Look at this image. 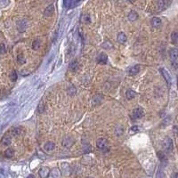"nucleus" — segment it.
Masks as SVG:
<instances>
[{
  "label": "nucleus",
  "instance_id": "nucleus-20",
  "mask_svg": "<svg viewBox=\"0 0 178 178\" xmlns=\"http://www.w3.org/2000/svg\"><path fill=\"white\" fill-rule=\"evenodd\" d=\"M171 41L173 44H177L178 43V32H173L171 34Z\"/></svg>",
  "mask_w": 178,
  "mask_h": 178
},
{
  "label": "nucleus",
  "instance_id": "nucleus-3",
  "mask_svg": "<svg viewBox=\"0 0 178 178\" xmlns=\"http://www.w3.org/2000/svg\"><path fill=\"white\" fill-rule=\"evenodd\" d=\"M173 147H174V145H173V141L171 140V138L166 137L163 141V148L167 151H171L173 150Z\"/></svg>",
  "mask_w": 178,
  "mask_h": 178
},
{
  "label": "nucleus",
  "instance_id": "nucleus-11",
  "mask_svg": "<svg viewBox=\"0 0 178 178\" xmlns=\"http://www.w3.org/2000/svg\"><path fill=\"white\" fill-rule=\"evenodd\" d=\"M126 36L124 32H119L118 34V37H117V40L119 44H125L126 42Z\"/></svg>",
  "mask_w": 178,
  "mask_h": 178
},
{
  "label": "nucleus",
  "instance_id": "nucleus-18",
  "mask_svg": "<svg viewBox=\"0 0 178 178\" xmlns=\"http://www.w3.org/2000/svg\"><path fill=\"white\" fill-rule=\"evenodd\" d=\"M22 128L19 127V126L13 127V129H12V134H13V135H14V136H17V135H22Z\"/></svg>",
  "mask_w": 178,
  "mask_h": 178
},
{
  "label": "nucleus",
  "instance_id": "nucleus-34",
  "mask_svg": "<svg viewBox=\"0 0 178 178\" xmlns=\"http://www.w3.org/2000/svg\"><path fill=\"white\" fill-rule=\"evenodd\" d=\"M172 178H178V173H174L172 175Z\"/></svg>",
  "mask_w": 178,
  "mask_h": 178
},
{
  "label": "nucleus",
  "instance_id": "nucleus-15",
  "mask_svg": "<svg viewBox=\"0 0 178 178\" xmlns=\"http://www.w3.org/2000/svg\"><path fill=\"white\" fill-rule=\"evenodd\" d=\"M135 96H136V93H135L134 90H132V89H128V90L126 92V97L127 98L128 100H132Z\"/></svg>",
  "mask_w": 178,
  "mask_h": 178
},
{
  "label": "nucleus",
  "instance_id": "nucleus-27",
  "mask_svg": "<svg viewBox=\"0 0 178 178\" xmlns=\"http://www.w3.org/2000/svg\"><path fill=\"white\" fill-rule=\"evenodd\" d=\"M76 88L74 87L73 86H70L69 88H68V93H69L70 95H75L76 93Z\"/></svg>",
  "mask_w": 178,
  "mask_h": 178
},
{
  "label": "nucleus",
  "instance_id": "nucleus-29",
  "mask_svg": "<svg viewBox=\"0 0 178 178\" xmlns=\"http://www.w3.org/2000/svg\"><path fill=\"white\" fill-rule=\"evenodd\" d=\"M9 4V0H0V6L1 7H6Z\"/></svg>",
  "mask_w": 178,
  "mask_h": 178
},
{
  "label": "nucleus",
  "instance_id": "nucleus-24",
  "mask_svg": "<svg viewBox=\"0 0 178 178\" xmlns=\"http://www.w3.org/2000/svg\"><path fill=\"white\" fill-rule=\"evenodd\" d=\"M17 62L20 63V64H23V63H25V62H26L24 55H23L22 53H20V55H18V56H17Z\"/></svg>",
  "mask_w": 178,
  "mask_h": 178
},
{
  "label": "nucleus",
  "instance_id": "nucleus-12",
  "mask_svg": "<svg viewBox=\"0 0 178 178\" xmlns=\"http://www.w3.org/2000/svg\"><path fill=\"white\" fill-rule=\"evenodd\" d=\"M55 142H47L44 145V149L46 150V151H53V150H55Z\"/></svg>",
  "mask_w": 178,
  "mask_h": 178
},
{
  "label": "nucleus",
  "instance_id": "nucleus-35",
  "mask_svg": "<svg viewBox=\"0 0 178 178\" xmlns=\"http://www.w3.org/2000/svg\"><path fill=\"white\" fill-rule=\"evenodd\" d=\"M27 178H35V176L33 175H28Z\"/></svg>",
  "mask_w": 178,
  "mask_h": 178
},
{
  "label": "nucleus",
  "instance_id": "nucleus-7",
  "mask_svg": "<svg viewBox=\"0 0 178 178\" xmlns=\"http://www.w3.org/2000/svg\"><path fill=\"white\" fill-rule=\"evenodd\" d=\"M53 12H55V6L53 4H50V6H48L47 7L44 9V15L46 16V17H50V16L53 15Z\"/></svg>",
  "mask_w": 178,
  "mask_h": 178
},
{
  "label": "nucleus",
  "instance_id": "nucleus-22",
  "mask_svg": "<svg viewBox=\"0 0 178 178\" xmlns=\"http://www.w3.org/2000/svg\"><path fill=\"white\" fill-rule=\"evenodd\" d=\"M158 157H159V159L160 160V161L161 162H166L167 161V157H166V154L164 153L163 151H159L158 152Z\"/></svg>",
  "mask_w": 178,
  "mask_h": 178
},
{
  "label": "nucleus",
  "instance_id": "nucleus-13",
  "mask_svg": "<svg viewBox=\"0 0 178 178\" xmlns=\"http://www.w3.org/2000/svg\"><path fill=\"white\" fill-rule=\"evenodd\" d=\"M140 71V66L139 65H135V66H133L130 68V70L128 71V73H129L131 76H135L137 73H139Z\"/></svg>",
  "mask_w": 178,
  "mask_h": 178
},
{
  "label": "nucleus",
  "instance_id": "nucleus-23",
  "mask_svg": "<svg viewBox=\"0 0 178 178\" xmlns=\"http://www.w3.org/2000/svg\"><path fill=\"white\" fill-rule=\"evenodd\" d=\"M4 156H6V158H12V157L13 156V149L8 148L7 150H6V151H4Z\"/></svg>",
  "mask_w": 178,
  "mask_h": 178
},
{
  "label": "nucleus",
  "instance_id": "nucleus-6",
  "mask_svg": "<svg viewBox=\"0 0 178 178\" xmlns=\"http://www.w3.org/2000/svg\"><path fill=\"white\" fill-rule=\"evenodd\" d=\"M167 7V0H158L157 1V9L159 12L165 10Z\"/></svg>",
  "mask_w": 178,
  "mask_h": 178
},
{
  "label": "nucleus",
  "instance_id": "nucleus-33",
  "mask_svg": "<svg viewBox=\"0 0 178 178\" xmlns=\"http://www.w3.org/2000/svg\"><path fill=\"white\" fill-rule=\"evenodd\" d=\"M130 130L131 131H134V132H135V131L138 130V126H133L132 127L130 128Z\"/></svg>",
  "mask_w": 178,
  "mask_h": 178
},
{
  "label": "nucleus",
  "instance_id": "nucleus-5",
  "mask_svg": "<svg viewBox=\"0 0 178 178\" xmlns=\"http://www.w3.org/2000/svg\"><path fill=\"white\" fill-rule=\"evenodd\" d=\"M96 61L98 63H100V64H106L107 62H108V56L106 53H101L98 55L97 58H96Z\"/></svg>",
  "mask_w": 178,
  "mask_h": 178
},
{
  "label": "nucleus",
  "instance_id": "nucleus-4",
  "mask_svg": "<svg viewBox=\"0 0 178 178\" xmlns=\"http://www.w3.org/2000/svg\"><path fill=\"white\" fill-rule=\"evenodd\" d=\"M144 110L140 107L135 108V109L133 111V118H141L144 117Z\"/></svg>",
  "mask_w": 178,
  "mask_h": 178
},
{
  "label": "nucleus",
  "instance_id": "nucleus-32",
  "mask_svg": "<svg viewBox=\"0 0 178 178\" xmlns=\"http://www.w3.org/2000/svg\"><path fill=\"white\" fill-rule=\"evenodd\" d=\"M157 178H165V175H164V173L162 171H159L158 175H157Z\"/></svg>",
  "mask_w": 178,
  "mask_h": 178
},
{
  "label": "nucleus",
  "instance_id": "nucleus-19",
  "mask_svg": "<svg viewBox=\"0 0 178 178\" xmlns=\"http://www.w3.org/2000/svg\"><path fill=\"white\" fill-rule=\"evenodd\" d=\"M78 68V61H73V62H71V64H70L69 66V69L71 70V71H77V69Z\"/></svg>",
  "mask_w": 178,
  "mask_h": 178
},
{
  "label": "nucleus",
  "instance_id": "nucleus-2",
  "mask_svg": "<svg viewBox=\"0 0 178 178\" xmlns=\"http://www.w3.org/2000/svg\"><path fill=\"white\" fill-rule=\"evenodd\" d=\"M160 72L161 73V75L163 76V78H165V80L167 83V85L170 86L171 83H172V78H171L169 72H168L166 69H164V68H160Z\"/></svg>",
  "mask_w": 178,
  "mask_h": 178
},
{
  "label": "nucleus",
  "instance_id": "nucleus-31",
  "mask_svg": "<svg viewBox=\"0 0 178 178\" xmlns=\"http://www.w3.org/2000/svg\"><path fill=\"white\" fill-rule=\"evenodd\" d=\"M83 21L85 22L86 23H89L90 22V17H89V15H84L83 16Z\"/></svg>",
  "mask_w": 178,
  "mask_h": 178
},
{
  "label": "nucleus",
  "instance_id": "nucleus-14",
  "mask_svg": "<svg viewBox=\"0 0 178 178\" xmlns=\"http://www.w3.org/2000/svg\"><path fill=\"white\" fill-rule=\"evenodd\" d=\"M12 142V140H11V137L9 136V135H6V136L3 137V139H2V142H1V144L3 145L4 147H7L9 145L11 144Z\"/></svg>",
  "mask_w": 178,
  "mask_h": 178
},
{
  "label": "nucleus",
  "instance_id": "nucleus-16",
  "mask_svg": "<svg viewBox=\"0 0 178 178\" xmlns=\"http://www.w3.org/2000/svg\"><path fill=\"white\" fill-rule=\"evenodd\" d=\"M138 19V13L135 11H131L129 13H128V20L130 22H135Z\"/></svg>",
  "mask_w": 178,
  "mask_h": 178
},
{
  "label": "nucleus",
  "instance_id": "nucleus-9",
  "mask_svg": "<svg viewBox=\"0 0 178 178\" xmlns=\"http://www.w3.org/2000/svg\"><path fill=\"white\" fill-rule=\"evenodd\" d=\"M169 57L171 61L175 62L178 58V49L176 48H171L169 50Z\"/></svg>",
  "mask_w": 178,
  "mask_h": 178
},
{
  "label": "nucleus",
  "instance_id": "nucleus-21",
  "mask_svg": "<svg viewBox=\"0 0 178 178\" xmlns=\"http://www.w3.org/2000/svg\"><path fill=\"white\" fill-rule=\"evenodd\" d=\"M40 46H41V42H40V40H38V39L34 40L33 43H32V48H33L34 50H37Z\"/></svg>",
  "mask_w": 178,
  "mask_h": 178
},
{
  "label": "nucleus",
  "instance_id": "nucleus-36",
  "mask_svg": "<svg viewBox=\"0 0 178 178\" xmlns=\"http://www.w3.org/2000/svg\"><path fill=\"white\" fill-rule=\"evenodd\" d=\"M127 1H129V2H131V3H133V2H135V0H127Z\"/></svg>",
  "mask_w": 178,
  "mask_h": 178
},
{
  "label": "nucleus",
  "instance_id": "nucleus-8",
  "mask_svg": "<svg viewBox=\"0 0 178 178\" xmlns=\"http://www.w3.org/2000/svg\"><path fill=\"white\" fill-rule=\"evenodd\" d=\"M50 173H51V171H50V169H49L48 167H41L40 168V170H39L38 174H39V175H40L41 178H46L49 175V174H50Z\"/></svg>",
  "mask_w": 178,
  "mask_h": 178
},
{
  "label": "nucleus",
  "instance_id": "nucleus-10",
  "mask_svg": "<svg viewBox=\"0 0 178 178\" xmlns=\"http://www.w3.org/2000/svg\"><path fill=\"white\" fill-rule=\"evenodd\" d=\"M162 24V21L160 18L159 17H153L151 19V25L154 28H159L160 25Z\"/></svg>",
  "mask_w": 178,
  "mask_h": 178
},
{
  "label": "nucleus",
  "instance_id": "nucleus-28",
  "mask_svg": "<svg viewBox=\"0 0 178 178\" xmlns=\"http://www.w3.org/2000/svg\"><path fill=\"white\" fill-rule=\"evenodd\" d=\"M6 53V48L4 44H0V55H4Z\"/></svg>",
  "mask_w": 178,
  "mask_h": 178
},
{
  "label": "nucleus",
  "instance_id": "nucleus-25",
  "mask_svg": "<svg viewBox=\"0 0 178 178\" xmlns=\"http://www.w3.org/2000/svg\"><path fill=\"white\" fill-rule=\"evenodd\" d=\"M37 111H38L39 113H43L44 111V104L43 103V102H40L39 104L37 105Z\"/></svg>",
  "mask_w": 178,
  "mask_h": 178
},
{
  "label": "nucleus",
  "instance_id": "nucleus-30",
  "mask_svg": "<svg viewBox=\"0 0 178 178\" xmlns=\"http://www.w3.org/2000/svg\"><path fill=\"white\" fill-rule=\"evenodd\" d=\"M71 1L72 0H63V3H64V6L66 8H69L71 4Z\"/></svg>",
  "mask_w": 178,
  "mask_h": 178
},
{
  "label": "nucleus",
  "instance_id": "nucleus-1",
  "mask_svg": "<svg viewBox=\"0 0 178 178\" xmlns=\"http://www.w3.org/2000/svg\"><path fill=\"white\" fill-rule=\"evenodd\" d=\"M96 145L98 147V149L102 150V151H106L109 150V144H108V141L105 138H100L97 140Z\"/></svg>",
  "mask_w": 178,
  "mask_h": 178
},
{
  "label": "nucleus",
  "instance_id": "nucleus-17",
  "mask_svg": "<svg viewBox=\"0 0 178 178\" xmlns=\"http://www.w3.org/2000/svg\"><path fill=\"white\" fill-rule=\"evenodd\" d=\"M51 175L53 178H60L61 177V171L59 168H53L51 171Z\"/></svg>",
  "mask_w": 178,
  "mask_h": 178
},
{
  "label": "nucleus",
  "instance_id": "nucleus-26",
  "mask_svg": "<svg viewBox=\"0 0 178 178\" xmlns=\"http://www.w3.org/2000/svg\"><path fill=\"white\" fill-rule=\"evenodd\" d=\"M17 73H16V71H13L11 72V75H10V78H11V80L13 81V82H15L16 80H17Z\"/></svg>",
  "mask_w": 178,
  "mask_h": 178
}]
</instances>
